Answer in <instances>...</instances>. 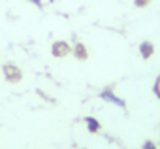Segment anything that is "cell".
<instances>
[{
  "label": "cell",
  "instance_id": "cell-1",
  "mask_svg": "<svg viewBox=\"0 0 160 149\" xmlns=\"http://www.w3.org/2000/svg\"><path fill=\"white\" fill-rule=\"evenodd\" d=\"M100 98L106 100V102H111V104H115V106H119V108H126V102H124L122 98H119L111 89H104V91L100 93Z\"/></svg>",
  "mask_w": 160,
  "mask_h": 149
},
{
  "label": "cell",
  "instance_id": "cell-2",
  "mask_svg": "<svg viewBox=\"0 0 160 149\" xmlns=\"http://www.w3.org/2000/svg\"><path fill=\"white\" fill-rule=\"evenodd\" d=\"M70 51V47L64 44V42H57L55 45H53V55L55 57H62V55H66Z\"/></svg>",
  "mask_w": 160,
  "mask_h": 149
},
{
  "label": "cell",
  "instance_id": "cell-3",
  "mask_svg": "<svg viewBox=\"0 0 160 149\" xmlns=\"http://www.w3.org/2000/svg\"><path fill=\"white\" fill-rule=\"evenodd\" d=\"M152 51H154V47H152L151 42H143V44L139 45V53H141L143 59H149V57L152 55Z\"/></svg>",
  "mask_w": 160,
  "mask_h": 149
},
{
  "label": "cell",
  "instance_id": "cell-4",
  "mask_svg": "<svg viewBox=\"0 0 160 149\" xmlns=\"http://www.w3.org/2000/svg\"><path fill=\"white\" fill-rule=\"evenodd\" d=\"M85 123H87V128L91 132H98L100 130V123L94 119V117H85Z\"/></svg>",
  "mask_w": 160,
  "mask_h": 149
},
{
  "label": "cell",
  "instance_id": "cell-5",
  "mask_svg": "<svg viewBox=\"0 0 160 149\" xmlns=\"http://www.w3.org/2000/svg\"><path fill=\"white\" fill-rule=\"evenodd\" d=\"M77 53H79V55H77L79 59H85V57H87V53H85V47H83V45H77Z\"/></svg>",
  "mask_w": 160,
  "mask_h": 149
},
{
  "label": "cell",
  "instance_id": "cell-6",
  "mask_svg": "<svg viewBox=\"0 0 160 149\" xmlns=\"http://www.w3.org/2000/svg\"><path fill=\"white\" fill-rule=\"evenodd\" d=\"M143 149H158V147H156V143H152V141H145V143H143Z\"/></svg>",
  "mask_w": 160,
  "mask_h": 149
},
{
  "label": "cell",
  "instance_id": "cell-7",
  "mask_svg": "<svg viewBox=\"0 0 160 149\" xmlns=\"http://www.w3.org/2000/svg\"><path fill=\"white\" fill-rule=\"evenodd\" d=\"M154 91H156V95L160 96V78L156 80V85H154Z\"/></svg>",
  "mask_w": 160,
  "mask_h": 149
},
{
  "label": "cell",
  "instance_id": "cell-8",
  "mask_svg": "<svg viewBox=\"0 0 160 149\" xmlns=\"http://www.w3.org/2000/svg\"><path fill=\"white\" fill-rule=\"evenodd\" d=\"M28 2H32V4H36V6H42V0H28Z\"/></svg>",
  "mask_w": 160,
  "mask_h": 149
},
{
  "label": "cell",
  "instance_id": "cell-9",
  "mask_svg": "<svg viewBox=\"0 0 160 149\" xmlns=\"http://www.w3.org/2000/svg\"><path fill=\"white\" fill-rule=\"evenodd\" d=\"M158 145H160V138H158Z\"/></svg>",
  "mask_w": 160,
  "mask_h": 149
}]
</instances>
